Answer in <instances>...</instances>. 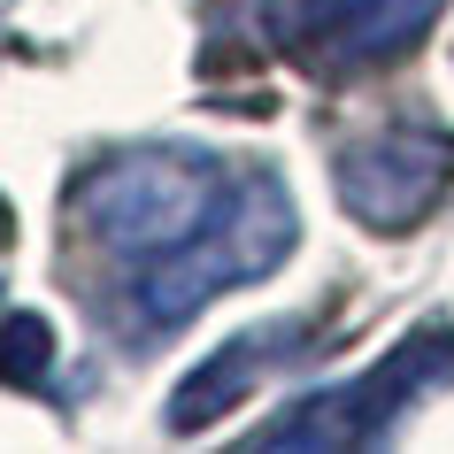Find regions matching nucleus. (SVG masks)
<instances>
[{
	"mask_svg": "<svg viewBox=\"0 0 454 454\" xmlns=\"http://www.w3.org/2000/svg\"><path fill=\"white\" fill-rule=\"evenodd\" d=\"M293 247H301L293 185L278 169H239L200 239L162 254V262H139V278H131V324L139 332H177L223 286H262V278H278L293 262Z\"/></svg>",
	"mask_w": 454,
	"mask_h": 454,
	"instance_id": "nucleus-1",
	"label": "nucleus"
},
{
	"mask_svg": "<svg viewBox=\"0 0 454 454\" xmlns=\"http://www.w3.org/2000/svg\"><path fill=\"white\" fill-rule=\"evenodd\" d=\"M223 192H231V169L208 146L146 139V146L108 154L77 185V223L93 231V247L123 254V262H162L215 223Z\"/></svg>",
	"mask_w": 454,
	"mask_h": 454,
	"instance_id": "nucleus-2",
	"label": "nucleus"
},
{
	"mask_svg": "<svg viewBox=\"0 0 454 454\" xmlns=\"http://www.w3.org/2000/svg\"><path fill=\"white\" fill-rule=\"evenodd\" d=\"M447 378H454V324H416L370 370L324 385V393H301L278 424L254 431V447H278V454H293V447H370V439H385L408 408L424 393H439Z\"/></svg>",
	"mask_w": 454,
	"mask_h": 454,
	"instance_id": "nucleus-3",
	"label": "nucleus"
},
{
	"mask_svg": "<svg viewBox=\"0 0 454 454\" xmlns=\"http://www.w3.org/2000/svg\"><path fill=\"white\" fill-rule=\"evenodd\" d=\"M332 185H339V208L355 215L362 231H416L439 200L454 192V131L439 123H385V131H362V139L339 146L332 162Z\"/></svg>",
	"mask_w": 454,
	"mask_h": 454,
	"instance_id": "nucleus-4",
	"label": "nucleus"
},
{
	"mask_svg": "<svg viewBox=\"0 0 454 454\" xmlns=\"http://www.w3.org/2000/svg\"><path fill=\"white\" fill-rule=\"evenodd\" d=\"M286 347H301V324H293V316L286 324H254V332L223 339L215 355H200V370L177 378V393H169V408H162V431L169 439H192V431L223 424V416L254 393V378H262L270 362H286Z\"/></svg>",
	"mask_w": 454,
	"mask_h": 454,
	"instance_id": "nucleus-5",
	"label": "nucleus"
},
{
	"mask_svg": "<svg viewBox=\"0 0 454 454\" xmlns=\"http://www.w3.org/2000/svg\"><path fill=\"white\" fill-rule=\"evenodd\" d=\"M447 0H324V31H316V54L332 62H393L439 24Z\"/></svg>",
	"mask_w": 454,
	"mask_h": 454,
	"instance_id": "nucleus-6",
	"label": "nucleus"
},
{
	"mask_svg": "<svg viewBox=\"0 0 454 454\" xmlns=\"http://www.w3.org/2000/svg\"><path fill=\"white\" fill-rule=\"evenodd\" d=\"M47 370H54V324L47 316H8L0 324V378L8 385H47Z\"/></svg>",
	"mask_w": 454,
	"mask_h": 454,
	"instance_id": "nucleus-7",
	"label": "nucleus"
}]
</instances>
